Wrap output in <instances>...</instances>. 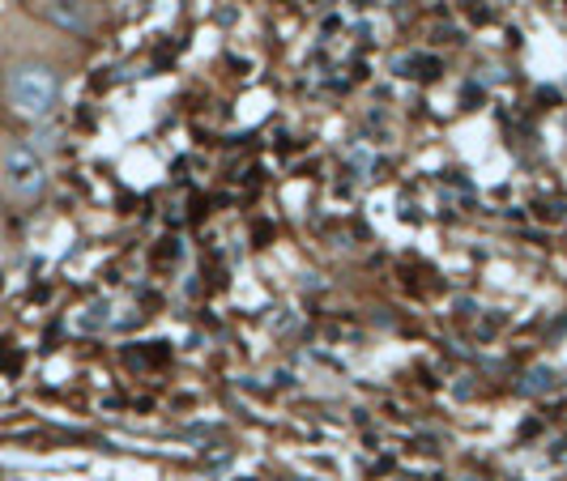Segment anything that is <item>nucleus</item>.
Segmentation results:
<instances>
[{
  "instance_id": "1",
  "label": "nucleus",
  "mask_w": 567,
  "mask_h": 481,
  "mask_svg": "<svg viewBox=\"0 0 567 481\" xmlns=\"http://www.w3.org/2000/svg\"><path fill=\"white\" fill-rule=\"evenodd\" d=\"M4 98L22 119H48L60 103V73L43 60H18L4 73Z\"/></svg>"
},
{
  "instance_id": "2",
  "label": "nucleus",
  "mask_w": 567,
  "mask_h": 481,
  "mask_svg": "<svg viewBox=\"0 0 567 481\" xmlns=\"http://www.w3.org/2000/svg\"><path fill=\"white\" fill-rule=\"evenodd\" d=\"M0 188L13 200H39L48 192V163L39 158V149L27 142H4L0 145Z\"/></svg>"
},
{
  "instance_id": "3",
  "label": "nucleus",
  "mask_w": 567,
  "mask_h": 481,
  "mask_svg": "<svg viewBox=\"0 0 567 481\" xmlns=\"http://www.w3.org/2000/svg\"><path fill=\"white\" fill-rule=\"evenodd\" d=\"M39 18L69 34H90V4L85 0H39Z\"/></svg>"
},
{
  "instance_id": "4",
  "label": "nucleus",
  "mask_w": 567,
  "mask_h": 481,
  "mask_svg": "<svg viewBox=\"0 0 567 481\" xmlns=\"http://www.w3.org/2000/svg\"><path fill=\"white\" fill-rule=\"evenodd\" d=\"M0 227H4V213H0Z\"/></svg>"
}]
</instances>
